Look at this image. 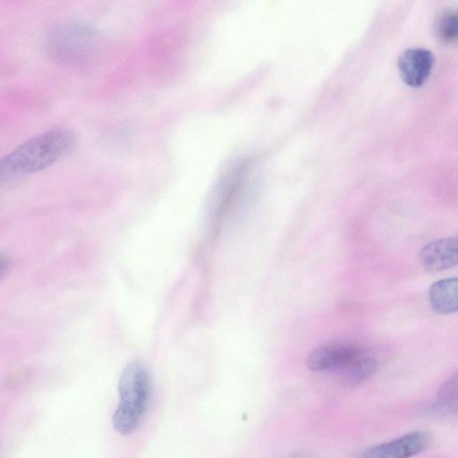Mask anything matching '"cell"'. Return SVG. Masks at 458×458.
<instances>
[{"label": "cell", "mask_w": 458, "mask_h": 458, "mask_svg": "<svg viewBox=\"0 0 458 458\" xmlns=\"http://www.w3.org/2000/svg\"><path fill=\"white\" fill-rule=\"evenodd\" d=\"M72 144V134L55 129L36 135L0 158V185L39 172L60 159Z\"/></svg>", "instance_id": "6da1fadb"}, {"label": "cell", "mask_w": 458, "mask_h": 458, "mask_svg": "<svg viewBox=\"0 0 458 458\" xmlns=\"http://www.w3.org/2000/svg\"><path fill=\"white\" fill-rule=\"evenodd\" d=\"M120 402L113 415L114 428L121 434L132 432L142 420L151 394V378L147 368L131 361L118 381Z\"/></svg>", "instance_id": "7a4b0ae2"}, {"label": "cell", "mask_w": 458, "mask_h": 458, "mask_svg": "<svg viewBox=\"0 0 458 458\" xmlns=\"http://www.w3.org/2000/svg\"><path fill=\"white\" fill-rule=\"evenodd\" d=\"M430 436L423 430L412 431L394 440L363 451L358 458H410L425 450Z\"/></svg>", "instance_id": "3957f363"}, {"label": "cell", "mask_w": 458, "mask_h": 458, "mask_svg": "<svg viewBox=\"0 0 458 458\" xmlns=\"http://www.w3.org/2000/svg\"><path fill=\"white\" fill-rule=\"evenodd\" d=\"M434 64V55L428 49L411 47L398 58L397 67L403 81L411 87H420L427 81Z\"/></svg>", "instance_id": "277c9868"}, {"label": "cell", "mask_w": 458, "mask_h": 458, "mask_svg": "<svg viewBox=\"0 0 458 458\" xmlns=\"http://www.w3.org/2000/svg\"><path fill=\"white\" fill-rule=\"evenodd\" d=\"M421 266L429 272L453 267L458 262L457 237L435 240L425 245L419 253Z\"/></svg>", "instance_id": "5b68a950"}, {"label": "cell", "mask_w": 458, "mask_h": 458, "mask_svg": "<svg viewBox=\"0 0 458 458\" xmlns=\"http://www.w3.org/2000/svg\"><path fill=\"white\" fill-rule=\"evenodd\" d=\"M350 344L330 343L314 349L307 357L306 365L313 371H336L358 351Z\"/></svg>", "instance_id": "8992f818"}, {"label": "cell", "mask_w": 458, "mask_h": 458, "mask_svg": "<svg viewBox=\"0 0 458 458\" xmlns=\"http://www.w3.org/2000/svg\"><path fill=\"white\" fill-rule=\"evenodd\" d=\"M458 281L449 277L435 282L428 289V301L437 314H451L457 310Z\"/></svg>", "instance_id": "52a82bcc"}, {"label": "cell", "mask_w": 458, "mask_h": 458, "mask_svg": "<svg viewBox=\"0 0 458 458\" xmlns=\"http://www.w3.org/2000/svg\"><path fill=\"white\" fill-rule=\"evenodd\" d=\"M377 368V360L359 348L352 357L335 372L345 384L353 386L371 377Z\"/></svg>", "instance_id": "ba28073f"}, {"label": "cell", "mask_w": 458, "mask_h": 458, "mask_svg": "<svg viewBox=\"0 0 458 458\" xmlns=\"http://www.w3.org/2000/svg\"><path fill=\"white\" fill-rule=\"evenodd\" d=\"M458 405L457 373L450 376L440 386L436 399L427 407L434 415H454Z\"/></svg>", "instance_id": "9c48e42d"}, {"label": "cell", "mask_w": 458, "mask_h": 458, "mask_svg": "<svg viewBox=\"0 0 458 458\" xmlns=\"http://www.w3.org/2000/svg\"><path fill=\"white\" fill-rule=\"evenodd\" d=\"M437 33L444 42H453L457 36V15L453 11L445 12L437 21Z\"/></svg>", "instance_id": "30bf717a"}, {"label": "cell", "mask_w": 458, "mask_h": 458, "mask_svg": "<svg viewBox=\"0 0 458 458\" xmlns=\"http://www.w3.org/2000/svg\"><path fill=\"white\" fill-rule=\"evenodd\" d=\"M11 260L5 255L0 254V277L5 274L10 267Z\"/></svg>", "instance_id": "8fae6325"}]
</instances>
